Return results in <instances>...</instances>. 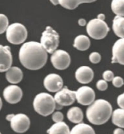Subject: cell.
Instances as JSON below:
<instances>
[{
	"instance_id": "9",
	"label": "cell",
	"mask_w": 124,
	"mask_h": 134,
	"mask_svg": "<svg viewBox=\"0 0 124 134\" xmlns=\"http://www.w3.org/2000/svg\"><path fill=\"white\" fill-rule=\"evenodd\" d=\"M95 91L89 86H84L76 91V99L81 105L89 106L95 101Z\"/></svg>"
},
{
	"instance_id": "21",
	"label": "cell",
	"mask_w": 124,
	"mask_h": 134,
	"mask_svg": "<svg viewBox=\"0 0 124 134\" xmlns=\"http://www.w3.org/2000/svg\"><path fill=\"white\" fill-rule=\"evenodd\" d=\"M96 0H59V4L65 9H76L81 4L92 3Z\"/></svg>"
},
{
	"instance_id": "11",
	"label": "cell",
	"mask_w": 124,
	"mask_h": 134,
	"mask_svg": "<svg viewBox=\"0 0 124 134\" xmlns=\"http://www.w3.org/2000/svg\"><path fill=\"white\" fill-rule=\"evenodd\" d=\"M44 86L50 92H57L63 87V81L60 75L56 73H50L44 78Z\"/></svg>"
},
{
	"instance_id": "24",
	"label": "cell",
	"mask_w": 124,
	"mask_h": 134,
	"mask_svg": "<svg viewBox=\"0 0 124 134\" xmlns=\"http://www.w3.org/2000/svg\"><path fill=\"white\" fill-rule=\"evenodd\" d=\"M111 9L116 15L124 17V0H112Z\"/></svg>"
},
{
	"instance_id": "27",
	"label": "cell",
	"mask_w": 124,
	"mask_h": 134,
	"mask_svg": "<svg viewBox=\"0 0 124 134\" xmlns=\"http://www.w3.org/2000/svg\"><path fill=\"white\" fill-rule=\"evenodd\" d=\"M96 88L99 91H104L107 89L108 88V84H107V81H105L104 79L103 80H99L96 82Z\"/></svg>"
},
{
	"instance_id": "29",
	"label": "cell",
	"mask_w": 124,
	"mask_h": 134,
	"mask_svg": "<svg viewBox=\"0 0 124 134\" xmlns=\"http://www.w3.org/2000/svg\"><path fill=\"white\" fill-rule=\"evenodd\" d=\"M112 85L116 88H121L124 84L123 79L120 76H115L112 81Z\"/></svg>"
},
{
	"instance_id": "6",
	"label": "cell",
	"mask_w": 124,
	"mask_h": 134,
	"mask_svg": "<svg viewBox=\"0 0 124 134\" xmlns=\"http://www.w3.org/2000/svg\"><path fill=\"white\" fill-rule=\"evenodd\" d=\"M59 44L60 36L58 33L52 27L47 26L41 37V46L47 51V53L52 54L57 50Z\"/></svg>"
},
{
	"instance_id": "2",
	"label": "cell",
	"mask_w": 124,
	"mask_h": 134,
	"mask_svg": "<svg viewBox=\"0 0 124 134\" xmlns=\"http://www.w3.org/2000/svg\"><path fill=\"white\" fill-rule=\"evenodd\" d=\"M86 114L88 120L91 124L103 125L112 117V107L107 101L97 99L89 105Z\"/></svg>"
},
{
	"instance_id": "15",
	"label": "cell",
	"mask_w": 124,
	"mask_h": 134,
	"mask_svg": "<svg viewBox=\"0 0 124 134\" xmlns=\"http://www.w3.org/2000/svg\"><path fill=\"white\" fill-rule=\"evenodd\" d=\"M75 77L76 81L80 83H89L94 78L93 70L89 66H81L76 70Z\"/></svg>"
},
{
	"instance_id": "16",
	"label": "cell",
	"mask_w": 124,
	"mask_h": 134,
	"mask_svg": "<svg viewBox=\"0 0 124 134\" xmlns=\"http://www.w3.org/2000/svg\"><path fill=\"white\" fill-rule=\"evenodd\" d=\"M23 73L18 67H11L6 71V79L12 84H17L22 81Z\"/></svg>"
},
{
	"instance_id": "12",
	"label": "cell",
	"mask_w": 124,
	"mask_h": 134,
	"mask_svg": "<svg viewBox=\"0 0 124 134\" xmlns=\"http://www.w3.org/2000/svg\"><path fill=\"white\" fill-rule=\"evenodd\" d=\"M3 97L7 102L9 104H17L23 97V91L17 85H10L4 89Z\"/></svg>"
},
{
	"instance_id": "7",
	"label": "cell",
	"mask_w": 124,
	"mask_h": 134,
	"mask_svg": "<svg viewBox=\"0 0 124 134\" xmlns=\"http://www.w3.org/2000/svg\"><path fill=\"white\" fill-rule=\"evenodd\" d=\"M51 63L57 70H63L67 69L71 64V56L66 51L57 49L52 54Z\"/></svg>"
},
{
	"instance_id": "10",
	"label": "cell",
	"mask_w": 124,
	"mask_h": 134,
	"mask_svg": "<svg viewBox=\"0 0 124 134\" xmlns=\"http://www.w3.org/2000/svg\"><path fill=\"white\" fill-rule=\"evenodd\" d=\"M54 98L57 105L61 107L70 106L76 100V91L70 90L67 87H64L56 92Z\"/></svg>"
},
{
	"instance_id": "28",
	"label": "cell",
	"mask_w": 124,
	"mask_h": 134,
	"mask_svg": "<svg viewBox=\"0 0 124 134\" xmlns=\"http://www.w3.org/2000/svg\"><path fill=\"white\" fill-rule=\"evenodd\" d=\"M52 118V120L55 122H59L63 121L64 116H63V114L62 112L57 111L55 112H53Z\"/></svg>"
},
{
	"instance_id": "36",
	"label": "cell",
	"mask_w": 124,
	"mask_h": 134,
	"mask_svg": "<svg viewBox=\"0 0 124 134\" xmlns=\"http://www.w3.org/2000/svg\"><path fill=\"white\" fill-rule=\"evenodd\" d=\"M2 99L0 98V110L2 109Z\"/></svg>"
},
{
	"instance_id": "5",
	"label": "cell",
	"mask_w": 124,
	"mask_h": 134,
	"mask_svg": "<svg viewBox=\"0 0 124 134\" xmlns=\"http://www.w3.org/2000/svg\"><path fill=\"white\" fill-rule=\"evenodd\" d=\"M110 28L105 20L98 18L91 20L87 24V32L90 37L96 40L103 39L107 36Z\"/></svg>"
},
{
	"instance_id": "1",
	"label": "cell",
	"mask_w": 124,
	"mask_h": 134,
	"mask_svg": "<svg viewBox=\"0 0 124 134\" xmlns=\"http://www.w3.org/2000/svg\"><path fill=\"white\" fill-rule=\"evenodd\" d=\"M47 52L41 43L28 41L23 44L19 51V59L25 68L37 70L42 68L47 61Z\"/></svg>"
},
{
	"instance_id": "23",
	"label": "cell",
	"mask_w": 124,
	"mask_h": 134,
	"mask_svg": "<svg viewBox=\"0 0 124 134\" xmlns=\"http://www.w3.org/2000/svg\"><path fill=\"white\" fill-rule=\"evenodd\" d=\"M112 123L119 128H124V109H115L112 115Z\"/></svg>"
},
{
	"instance_id": "33",
	"label": "cell",
	"mask_w": 124,
	"mask_h": 134,
	"mask_svg": "<svg viewBox=\"0 0 124 134\" xmlns=\"http://www.w3.org/2000/svg\"><path fill=\"white\" fill-rule=\"evenodd\" d=\"M87 21L85 19L80 18L78 20V25L80 26H85V25H87Z\"/></svg>"
},
{
	"instance_id": "13",
	"label": "cell",
	"mask_w": 124,
	"mask_h": 134,
	"mask_svg": "<svg viewBox=\"0 0 124 134\" xmlns=\"http://www.w3.org/2000/svg\"><path fill=\"white\" fill-rule=\"evenodd\" d=\"M13 56L10 47L0 45V72L7 71L12 66Z\"/></svg>"
},
{
	"instance_id": "3",
	"label": "cell",
	"mask_w": 124,
	"mask_h": 134,
	"mask_svg": "<svg viewBox=\"0 0 124 134\" xmlns=\"http://www.w3.org/2000/svg\"><path fill=\"white\" fill-rule=\"evenodd\" d=\"M34 110L44 117L52 114L56 109L57 104L55 98L47 93H40L35 97L33 102Z\"/></svg>"
},
{
	"instance_id": "4",
	"label": "cell",
	"mask_w": 124,
	"mask_h": 134,
	"mask_svg": "<svg viewBox=\"0 0 124 134\" xmlns=\"http://www.w3.org/2000/svg\"><path fill=\"white\" fill-rule=\"evenodd\" d=\"M27 36V29L21 23H13L8 26L6 31L7 39L12 44L18 45L24 43Z\"/></svg>"
},
{
	"instance_id": "17",
	"label": "cell",
	"mask_w": 124,
	"mask_h": 134,
	"mask_svg": "<svg viewBox=\"0 0 124 134\" xmlns=\"http://www.w3.org/2000/svg\"><path fill=\"white\" fill-rule=\"evenodd\" d=\"M67 118L73 123H81L84 120V113L81 108L78 107H73L68 109L67 112Z\"/></svg>"
},
{
	"instance_id": "25",
	"label": "cell",
	"mask_w": 124,
	"mask_h": 134,
	"mask_svg": "<svg viewBox=\"0 0 124 134\" xmlns=\"http://www.w3.org/2000/svg\"><path fill=\"white\" fill-rule=\"evenodd\" d=\"M9 26V20L5 15L0 14V34H2L6 31Z\"/></svg>"
},
{
	"instance_id": "31",
	"label": "cell",
	"mask_w": 124,
	"mask_h": 134,
	"mask_svg": "<svg viewBox=\"0 0 124 134\" xmlns=\"http://www.w3.org/2000/svg\"><path fill=\"white\" fill-rule=\"evenodd\" d=\"M117 104L121 109H124V93L120 94L117 98Z\"/></svg>"
},
{
	"instance_id": "30",
	"label": "cell",
	"mask_w": 124,
	"mask_h": 134,
	"mask_svg": "<svg viewBox=\"0 0 124 134\" xmlns=\"http://www.w3.org/2000/svg\"><path fill=\"white\" fill-rule=\"evenodd\" d=\"M114 73L111 70H105V71L103 72V79L106 81H112V79L114 78Z\"/></svg>"
},
{
	"instance_id": "32",
	"label": "cell",
	"mask_w": 124,
	"mask_h": 134,
	"mask_svg": "<svg viewBox=\"0 0 124 134\" xmlns=\"http://www.w3.org/2000/svg\"><path fill=\"white\" fill-rule=\"evenodd\" d=\"M113 134H124V131L121 128L118 127V128L114 130Z\"/></svg>"
},
{
	"instance_id": "18",
	"label": "cell",
	"mask_w": 124,
	"mask_h": 134,
	"mask_svg": "<svg viewBox=\"0 0 124 134\" xmlns=\"http://www.w3.org/2000/svg\"><path fill=\"white\" fill-rule=\"evenodd\" d=\"M71 131L68 125L65 123V122H55L48 130V134H70Z\"/></svg>"
},
{
	"instance_id": "20",
	"label": "cell",
	"mask_w": 124,
	"mask_h": 134,
	"mask_svg": "<svg viewBox=\"0 0 124 134\" xmlns=\"http://www.w3.org/2000/svg\"><path fill=\"white\" fill-rule=\"evenodd\" d=\"M112 30L119 38H124V17L116 15L112 20Z\"/></svg>"
},
{
	"instance_id": "26",
	"label": "cell",
	"mask_w": 124,
	"mask_h": 134,
	"mask_svg": "<svg viewBox=\"0 0 124 134\" xmlns=\"http://www.w3.org/2000/svg\"><path fill=\"white\" fill-rule=\"evenodd\" d=\"M89 59V61L91 63L97 64V63H99L101 61L102 57H101L100 54L98 53V52H91V53L90 54Z\"/></svg>"
},
{
	"instance_id": "14",
	"label": "cell",
	"mask_w": 124,
	"mask_h": 134,
	"mask_svg": "<svg viewBox=\"0 0 124 134\" xmlns=\"http://www.w3.org/2000/svg\"><path fill=\"white\" fill-rule=\"evenodd\" d=\"M112 63L124 65V38H120L115 42L112 49Z\"/></svg>"
},
{
	"instance_id": "19",
	"label": "cell",
	"mask_w": 124,
	"mask_h": 134,
	"mask_svg": "<svg viewBox=\"0 0 124 134\" xmlns=\"http://www.w3.org/2000/svg\"><path fill=\"white\" fill-rule=\"evenodd\" d=\"M91 41L89 38L85 35H79L75 38L73 47L79 51H87L89 49Z\"/></svg>"
},
{
	"instance_id": "22",
	"label": "cell",
	"mask_w": 124,
	"mask_h": 134,
	"mask_svg": "<svg viewBox=\"0 0 124 134\" xmlns=\"http://www.w3.org/2000/svg\"><path fill=\"white\" fill-rule=\"evenodd\" d=\"M70 134H96L91 126L86 123H78L72 128Z\"/></svg>"
},
{
	"instance_id": "34",
	"label": "cell",
	"mask_w": 124,
	"mask_h": 134,
	"mask_svg": "<svg viewBox=\"0 0 124 134\" xmlns=\"http://www.w3.org/2000/svg\"><path fill=\"white\" fill-rule=\"evenodd\" d=\"M97 18L99 19V20H105V15L103 13H100L97 15Z\"/></svg>"
},
{
	"instance_id": "35",
	"label": "cell",
	"mask_w": 124,
	"mask_h": 134,
	"mask_svg": "<svg viewBox=\"0 0 124 134\" xmlns=\"http://www.w3.org/2000/svg\"><path fill=\"white\" fill-rule=\"evenodd\" d=\"M50 1L52 2V4H54V5H57V4H59V0H50Z\"/></svg>"
},
{
	"instance_id": "37",
	"label": "cell",
	"mask_w": 124,
	"mask_h": 134,
	"mask_svg": "<svg viewBox=\"0 0 124 134\" xmlns=\"http://www.w3.org/2000/svg\"><path fill=\"white\" fill-rule=\"evenodd\" d=\"M0 134H2V133H0Z\"/></svg>"
},
{
	"instance_id": "8",
	"label": "cell",
	"mask_w": 124,
	"mask_h": 134,
	"mask_svg": "<svg viewBox=\"0 0 124 134\" xmlns=\"http://www.w3.org/2000/svg\"><path fill=\"white\" fill-rule=\"evenodd\" d=\"M9 122L11 128L18 133H23L26 132L30 128L31 124L29 118L23 113H19L17 115L13 114Z\"/></svg>"
}]
</instances>
